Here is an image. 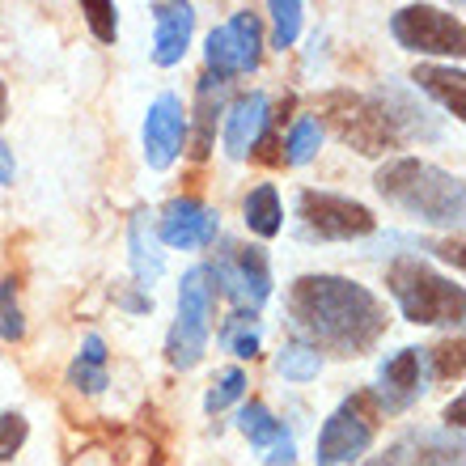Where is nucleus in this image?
Returning a JSON list of instances; mask_svg holds the SVG:
<instances>
[{
  "instance_id": "1",
  "label": "nucleus",
  "mask_w": 466,
  "mask_h": 466,
  "mask_svg": "<svg viewBox=\"0 0 466 466\" xmlns=\"http://www.w3.org/2000/svg\"><path fill=\"white\" fill-rule=\"evenodd\" d=\"M289 322L301 335V344L314 352L327 348L335 356H360L386 331V306L365 284L344 276H301L289 289Z\"/></svg>"
},
{
  "instance_id": "2",
  "label": "nucleus",
  "mask_w": 466,
  "mask_h": 466,
  "mask_svg": "<svg viewBox=\"0 0 466 466\" xmlns=\"http://www.w3.org/2000/svg\"><path fill=\"white\" fill-rule=\"evenodd\" d=\"M378 191L394 208L429 225H462V183L420 157H394L378 170Z\"/></svg>"
},
{
  "instance_id": "3",
  "label": "nucleus",
  "mask_w": 466,
  "mask_h": 466,
  "mask_svg": "<svg viewBox=\"0 0 466 466\" xmlns=\"http://www.w3.org/2000/svg\"><path fill=\"white\" fill-rule=\"evenodd\" d=\"M386 284H390V297L399 301L407 322H420V327H445V322H462L466 309V293L462 284L445 280L416 255L394 258L390 271H386Z\"/></svg>"
},
{
  "instance_id": "4",
  "label": "nucleus",
  "mask_w": 466,
  "mask_h": 466,
  "mask_svg": "<svg viewBox=\"0 0 466 466\" xmlns=\"http://www.w3.org/2000/svg\"><path fill=\"white\" fill-rule=\"evenodd\" d=\"M212 335V271L191 268L178 284V319L166 339V356L174 369H196Z\"/></svg>"
},
{
  "instance_id": "5",
  "label": "nucleus",
  "mask_w": 466,
  "mask_h": 466,
  "mask_svg": "<svg viewBox=\"0 0 466 466\" xmlns=\"http://www.w3.org/2000/svg\"><path fill=\"white\" fill-rule=\"evenodd\" d=\"M297 217H301V229L309 238H322V242H352V238H365L378 229V217L365 204H356L348 196H331V191H301Z\"/></svg>"
},
{
  "instance_id": "6",
  "label": "nucleus",
  "mask_w": 466,
  "mask_h": 466,
  "mask_svg": "<svg viewBox=\"0 0 466 466\" xmlns=\"http://www.w3.org/2000/svg\"><path fill=\"white\" fill-rule=\"evenodd\" d=\"M390 35L399 47L420 51V56H462V22L454 13L437 9V5H407L390 17Z\"/></svg>"
},
{
  "instance_id": "7",
  "label": "nucleus",
  "mask_w": 466,
  "mask_h": 466,
  "mask_svg": "<svg viewBox=\"0 0 466 466\" xmlns=\"http://www.w3.org/2000/svg\"><path fill=\"white\" fill-rule=\"evenodd\" d=\"M212 76H238V73H255L258 56H263V25L250 9L233 13L225 25H217L204 43Z\"/></svg>"
},
{
  "instance_id": "8",
  "label": "nucleus",
  "mask_w": 466,
  "mask_h": 466,
  "mask_svg": "<svg viewBox=\"0 0 466 466\" xmlns=\"http://www.w3.org/2000/svg\"><path fill=\"white\" fill-rule=\"evenodd\" d=\"M365 394H356L348 399L339 411H335L319 432V466H352L369 454V445H373V420L365 416Z\"/></svg>"
},
{
  "instance_id": "9",
  "label": "nucleus",
  "mask_w": 466,
  "mask_h": 466,
  "mask_svg": "<svg viewBox=\"0 0 466 466\" xmlns=\"http://www.w3.org/2000/svg\"><path fill=\"white\" fill-rule=\"evenodd\" d=\"M212 271V280L225 284L221 293L238 306H250L255 314L271 293V263H268V250L263 246H229V255L217 263Z\"/></svg>"
},
{
  "instance_id": "10",
  "label": "nucleus",
  "mask_w": 466,
  "mask_h": 466,
  "mask_svg": "<svg viewBox=\"0 0 466 466\" xmlns=\"http://www.w3.org/2000/svg\"><path fill=\"white\" fill-rule=\"evenodd\" d=\"M327 115H331L335 132L344 140H352V148H360V153H386L399 140L386 111L365 98H356V94H331L327 98Z\"/></svg>"
},
{
  "instance_id": "11",
  "label": "nucleus",
  "mask_w": 466,
  "mask_h": 466,
  "mask_svg": "<svg viewBox=\"0 0 466 466\" xmlns=\"http://www.w3.org/2000/svg\"><path fill=\"white\" fill-rule=\"evenodd\" d=\"M429 352L424 348H399L381 360L378 369V407L386 411H407L420 394L429 390Z\"/></svg>"
},
{
  "instance_id": "12",
  "label": "nucleus",
  "mask_w": 466,
  "mask_h": 466,
  "mask_svg": "<svg viewBox=\"0 0 466 466\" xmlns=\"http://www.w3.org/2000/svg\"><path fill=\"white\" fill-rule=\"evenodd\" d=\"M221 233V217L199 204V199L183 196V199H170L161 208V225H157V238L166 246H178V250H196V246H212Z\"/></svg>"
},
{
  "instance_id": "13",
  "label": "nucleus",
  "mask_w": 466,
  "mask_h": 466,
  "mask_svg": "<svg viewBox=\"0 0 466 466\" xmlns=\"http://www.w3.org/2000/svg\"><path fill=\"white\" fill-rule=\"evenodd\" d=\"M183 136H187V111L174 94H161L145 115V161L153 170L174 166V157L183 153Z\"/></svg>"
},
{
  "instance_id": "14",
  "label": "nucleus",
  "mask_w": 466,
  "mask_h": 466,
  "mask_svg": "<svg viewBox=\"0 0 466 466\" xmlns=\"http://www.w3.org/2000/svg\"><path fill=\"white\" fill-rule=\"evenodd\" d=\"M373 466H462V441H458V432L411 429Z\"/></svg>"
},
{
  "instance_id": "15",
  "label": "nucleus",
  "mask_w": 466,
  "mask_h": 466,
  "mask_svg": "<svg viewBox=\"0 0 466 466\" xmlns=\"http://www.w3.org/2000/svg\"><path fill=\"white\" fill-rule=\"evenodd\" d=\"M268 111V94H258V89L233 102L229 115H225V153L229 157H250L255 153V145L263 140V127L271 119Z\"/></svg>"
},
{
  "instance_id": "16",
  "label": "nucleus",
  "mask_w": 466,
  "mask_h": 466,
  "mask_svg": "<svg viewBox=\"0 0 466 466\" xmlns=\"http://www.w3.org/2000/svg\"><path fill=\"white\" fill-rule=\"evenodd\" d=\"M238 429L246 432V441L255 445V450H263V458H268L271 466H289V462L297 458L293 437L284 432V424L271 416V411L258 403V399L242 407V416H238Z\"/></svg>"
},
{
  "instance_id": "17",
  "label": "nucleus",
  "mask_w": 466,
  "mask_h": 466,
  "mask_svg": "<svg viewBox=\"0 0 466 466\" xmlns=\"http://www.w3.org/2000/svg\"><path fill=\"white\" fill-rule=\"evenodd\" d=\"M153 22H157L153 60L161 68H170L187 56V43H191V30H196V9L191 5H153Z\"/></svg>"
},
{
  "instance_id": "18",
  "label": "nucleus",
  "mask_w": 466,
  "mask_h": 466,
  "mask_svg": "<svg viewBox=\"0 0 466 466\" xmlns=\"http://www.w3.org/2000/svg\"><path fill=\"white\" fill-rule=\"evenodd\" d=\"M127 246H132L136 284H140V289H153V284H157V276L166 271V258H161V250H157V233H153V221H148L145 208L132 217V229H127Z\"/></svg>"
},
{
  "instance_id": "19",
  "label": "nucleus",
  "mask_w": 466,
  "mask_h": 466,
  "mask_svg": "<svg viewBox=\"0 0 466 466\" xmlns=\"http://www.w3.org/2000/svg\"><path fill=\"white\" fill-rule=\"evenodd\" d=\"M424 94L441 102L445 111L454 115V119H466V76L458 68H437V64H420L416 76H411Z\"/></svg>"
},
{
  "instance_id": "20",
  "label": "nucleus",
  "mask_w": 466,
  "mask_h": 466,
  "mask_svg": "<svg viewBox=\"0 0 466 466\" xmlns=\"http://www.w3.org/2000/svg\"><path fill=\"white\" fill-rule=\"evenodd\" d=\"M68 386H76V390H86V394L106 390V344H102V335H89L86 339L81 356L68 369Z\"/></svg>"
},
{
  "instance_id": "21",
  "label": "nucleus",
  "mask_w": 466,
  "mask_h": 466,
  "mask_svg": "<svg viewBox=\"0 0 466 466\" xmlns=\"http://www.w3.org/2000/svg\"><path fill=\"white\" fill-rule=\"evenodd\" d=\"M242 212H246V229L250 233H258V238H276L280 233V196H276V187L271 183H263V187H255L250 196H246V204H242Z\"/></svg>"
},
{
  "instance_id": "22",
  "label": "nucleus",
  "mask_w": 466,
  "mask_h": 466,
  "mask_svg": "<svg viewBox=\"0 0 466 466\" xmlns=\"http://www.w3.org/2000/svg\"><path fill=\"white\" fill-rule=\"evenodd\" d=\"M221 344H225V352L242 356V360H255L258 344H263V331H258V319L250 314V309H238V314H229V319H225Z\"/></svg>"
},
{
  "instance_id": "23",
  "label": "nucleus",
  "mask_w": 466,
  "mask_h": 466,
  "mask_svg": "<svg viewBox=\"0 0 466 466\" xmlns=\"http://www.w3.org/2000/svg\"><path fill=\"white\" fill-rule=\"evenodd\" d=\"M221 94H225V76H204L199 81V136H196V157H208L212 148V123H217V115H221Z\"/></svg>"
},
{
  "instance_id": "24",
  "label": "nucleus",
  "mask_w": 466,
  "mask_h": 466,
  "mask_svg": "<svg viewBox=\"0 0 466 466\" xmlns=\"http://www.w3.org/2000/svg\"><path fill=\"white\" fill-rule=\"evenodd\" d=\"M319 145H322V123L314 119V115H301V119L293 123L289 140H284V161H289V166H306V161L319 153Z\"/></svg>"
},
{
  "instance_id": "25",
  "label": "nucleus",
  "mask_w": 466,
  "mask_h": 466,
  "mask_svg": "<svg viewBox=\"0 0 466 466\" xmlns=\"http://www.w3.org/2000/svg\"><path fill=\"white\" fill-rule=\"evenodd\" d=\"M276 369H280L289 381H314L322 369V356L314 352L309 344H301V339H293V344H284L280 356H276Z\"/></svg>"
},
{
  "instance_id": "26",
  "label": "nucleus",
  "mask_w": 466,
  "mask_h": 466,
  "mask_svg": "<svg viewBox=\"0 0 466 466\" xmlns=\"http://www.w3.org/2000/svg\"><path fill=\"white\" fill-rule=\"evenodd\" d=\"M268 9H271V17H276V38H271V43H276L280 51L293 47L297 30H301V13H306V5H301V0H271Z\"/></svg>"
},
{
  "instance_id": "27",
  "label": "nucleus",
  "mask_w": 466,
  "mask_h": 466,
  "mask_svg": "<svg viewBox=\"0 0 466 466\" xmlns=\"http://www.w3.org/2000/svg\"><path fill=\"white\" fill-rule=\"evenodd\" d=\"M25 335V322H22V306H17V280H5L0 284V339L17 344Z\"/></svg>"
},
{
  "instance_id": "28",
  "label": "nucleus",
  "mask_w": 466,
  "mask_h": 466,
  "mask_svg": "<svg viewBox=\"0 0 466 466\" xmlns=\"http://www.w3.org/2000/svg\"><path fill=\"white\" fill-rule=\"evenodd\" d=\"M242 390H246V373H242V369H225L221 378H217V386L208 390V399H204V407H208V416L225 411V407H229L233 399H242Z\"/></svg>"
},
{
  "instance_id": "29",
  "label": "nucleus",
  "mask_w": 466,
  "mask_h": 466,
  "mask_svg": "<svg viewBox=\"0 0 466 466\" xmlns=\"http://www.w3.org/2000/svg\"><path fill=\"white\" fill-rule=\"evenodd\" d=\"M81 13H86L89 30H94L102 43H115V35H119V17H115L111 0H86V5H81Z\"/></svg>"
},
{
  "instance_id": "30",
  "label": "nucleus",
  "mask_w": 466,
  "mask_h": 466,
  "mask_svg": "<svg viewBox=\"0 0 466 466\" xmlns=\"http://www.w3.org/2000/svg\"><path fill=\"white\" fill-rule=\"evenodd\" d=\"M25 437H30L25 416H17V411H0V462H9V458L25 445Z\"/></svg>"
},
{
  "instance_id": "31",
  "label": "nucleus",
  "mask_w": 466,
  "mask_h": 466,
  "mask_svg": "<svg viewBox=\"0 0 466 466\" xmlns=\"http://www.w3.org/2000/svg\"><path fill=\"white\" fill-rule=\"evenodd\" d=\"M429 356H437L432 378H462V344H441V348H432Z\"/></svg>"
},
{
  "instance_id": "32",
  "label": "nucleus",
  "mask_w": 466,
  "mask_h": 466,
  "mask_svg": "<svg viewBox=\"0 0 466 466\" xmlns=\"http://www.w3.org/2000/svg\"><path fill=\"white\" fill-rule=\"evenodd\" d=\"M462 394H458V399H454V403H450V407H445V424H450V432H458V429H462Z\"/></svg>"
},
{
  "instance_id": "33",
  "label": "nucleus",
  "mask_w": 466,
  "mask_h": 466,
  "mask_svg": "<svg viewBox=\"0 0 466 466\" xmlns=\"http://www.w3.org/2000/svg\"><path fill=\"white\" fill-rule=\"evenodd\" d=\"M0 183H13V157L5 145H0Z\"/></svg>"
},
{
  "instance_id": "34",
  "label": "nucleus",
  "mask_w": 466,
  "mask_h": 466,
  "mask_svg": "<svg viewBox=\"0 0 466 466\" xmlns=\"http://www.w3.org/2000/svg\"><path fill=\"white\" fill-rule=\"evenodd\" d=\"M123 306L136 309V314H145V309H153V301H148V297H123Z\"/></svg>"
},
{
  "instance_id": "35",
  "label": "nucleus",
  "mask_w": 466,
  "mask_h": 466,
  "mask_svg": "<svg viewBox=\"0 0 466 466\" xmlns=\"http://www.w3.org/2000/svg\"><path fill=\"white\" fill-rule=\"evenodd\" d=\"M5 102H9V94H5V81H0V119H5Z\"/></svg>"
}]
</instances>
